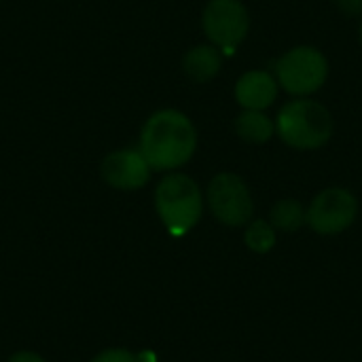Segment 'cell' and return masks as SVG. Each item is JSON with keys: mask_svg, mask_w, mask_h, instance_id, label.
I'll return each mask as SVG.
<instances>
[{"mask_svg": "<svg viewBox=\"0 0 362 362\" xmlns=\"http://www.w3.org/2000/svg\"><path fill=\"white\" fill-rule=\"evenodd\" d=\"M138 148L153 172H178L197 151L195 123L176 108L155 110L140 129Z\"/></svg>", "mask_w": 362, "mask_h": 362, "instance_id": "obj_1", "label": "cell"}, {"mask_svg": "<svg viewBox=\"0 0 362 362\" xmlns=\"http://www.w3.org/2000/svg\"><path fill=\"white\" fill-rule=\"evenodd\" d=\"M276 136L297 151H316L322 148L333 138V115L331 110L312 100V98H295L286 102L276 119Z\"/></svg>", "mask_w": 362, "mask_h": 362, "instance_id": "obj_2", "label": "cell"}, {"mask_svg": "<svg viewBox=\"0 0 362 362\" xmlns=\"http://www.w3.org/2000/svg\"><path fill=\"white\" fill-rule=\"evenodd\" d=\"M155 212L168 233L180 238L202 221L204 193L191 176L168 172L155 187Z\"/></svg>", "mask_w": 362, "mask_h": 362, "instance_id": "obj_3", "label": "cell"}, {"mask_svg": "<svg viewBox=\"0 0 362 362\" xmlns=\"http://www.w3.org/2000/svg\"><path fill=\"white\" fill-rule=\"evenodd\" d=\"M329 70V59L320 49L312 45H299L280 55L274 74L280 89L286 93L295 98H310L325 87Z\"/></svg>", "mask_w": 362, "mask_h": 362, "instance_id": "obj_4", "label": "cell"}, {"mask_svg": "<svg viewBox=\"0 0 362 362\" xmlns=\"http://www.w3.org/2000/svg\"><path fill=\"white\" fill-rule=\"evenodd\" d=\"M202 28L210 45L233 53L250 32V13L242 0H208L202 13Z\"/></svg>", "mask_w": 362, "mask_h": 362, "instance_id": "obj_5", "label": "cell"}, {"mask_svg": "<svg viewBox=\"0 0 362 362\" xmlns=\"http://www.w3.org/2000/svg\"><path fill=\"white\" fill-rule=\"evenodd\" d=\"M206 204L212 216L227 227H244L255 214L252 193L244 178L233 172H221L210 180Z\"/></svg>", "mask_w": 362, "mask_h": 362, "instance_id": "obj_6", "label": "cell"}, {"mask_svg": "<svg viewBox=\"0 0 362 362\" xmlns=\"http://www.w3.org/2000/svg\"><path fill=\"white\" fill-rule=\"evenodd\" d=\"M358 216V199L341 187L320 191L305 210V225L320 235H337L354 225Z\"/></svg>", "mask_w": 362, "mask_h": 362, "instance_id": "obj_7", "label": "cell"}, {"mask_svg": "<svg viewBox=\"0 0 362 362\" xmlns=\"http://www.w3.org/2000/svg\"><path fill=\"white\" fill-rule=\"evenodd\" d=\"M151 174L153 170L138 146L110 151L100 163L102 180L117 191H138L148 185Z\"/></svg>", "mask_w": 362, "mask_h": 362, "instance_id": "obj_8", "label": "cell"}, {"mask_svg": "<svg viewBox=\"0 0 362 362\" xmlns=\"http://www.w3.org/2000/svg\"><path fill=\"white\" fill-rule=\"evenodd\" d=\"M280 93L276 74L267 70H248L244 72L233 89L235 102L242 110H267Z\"/></svg>", "mask_w": 362, "mask_h": 362, "instance_id": "obj_9", "label": "cell"}, {"mask_svg": "<svg viewBox=\"0 0 362 362\" xmlns=\"http://www.w3.org/2000/svg\"><path fill=\"white\" fill-rule=\"evenodd\" d=\"M223 68V51L214 45H195L182 57V70L193 83L212 81Z\"/></svg>", "mask_w": 362, "mask_h": 362, "instance_id": "obj_10", "label": "cell"}, {"mask_svg": "<svg viewBox=\"0 0 362 362\" xmlns=\"http://www.w3.org/2000/svg\"><path fill=\"white\" fill-rule=\"evenodd\" d=\"M235 134L250 144H265L276 136V123L265 110H242L235 117Z\"/></svg>", "mask_w": 362, "mask_h": 362, "instance_id": "obj_11", "label": "cell"}, {"mask_svg": "<svg viewBox=\"0 0 362 362\" xmlns=\"http://www.w3.org/2000/svg\"><path fill=\"white\" fill-rule=\"evenodd\" d=\"M269 223L276 231H297L305 225V208L297 199H282L274 204L269 212Z\"/></svg>", "mask_w": 362, "mask_h": 362, "instance_id": "obj_12", "label": "cell"}, {"mask_svg": "<svg viewBox=\"0 0 362 362\" xmlns=\"http://www.w3.org/2000/svg\"><path fill=\"white\" fill-rule=\"evenodd\" d=\"M244 242L252 252L265 255L276 246V229L269 221H252L246 225Z\"/></svg>", "mask_w": 362, "mask_h": 362, "instance_id": "obj_13", "label": "cell"}, {"mask_svg": "<svg viewBox=\"0 0 362 362\" xmlns=\"http://www.w3.org/2000/svg\"><path fill=\"white\" fill-rule=\"evenodd\" d=\"M91 362H140V356L125 348H110V350H104L98 356H93Z\"/></svg>", "mask_w": 362, "mask_h": 362, "instance_id": "obj_14", "label": "cell"}, {"mask_svg": "<svg viewBox=\"0 0 362 362\" xmlns=\"http://www.w3.org/2000/svg\"><path fill=\"white\" fill-rule=\"evenodd\" d=\"M335 6L348 17L362 15V0H335Z\"/></svg>", "mask_w": 362, "mask_h": 362, "instance_id": "obj_15", "label": "cell"}, {"mask_svg": "<svg viewBox=\"0 0 362 362\" xmlns=\"http://www.w3.org/2000/svg\"><path fill=\"white\" fill-rule=\"evenodd\" d=\"M6 362H47L42 356L34 354V352H15Z\"/></svg>", "mask_w": 362, "mask_h": 362, "instance_id": "obj_16", "label": "cell"}, {"mask_svg": "<svg viewBox=\"0 0 362 362\" xmlns=\"http://www.w3.org/2000/svg\"><path fill=\"white\" fill-rule=\"evenodd\" d=\"M358 38H361V45H362V23H361V28H358Z\"/></svg>", "mask_w": 362, "mask_h": 362, "instance_id": "obj_17", "label": "cell"}]
</instances>
